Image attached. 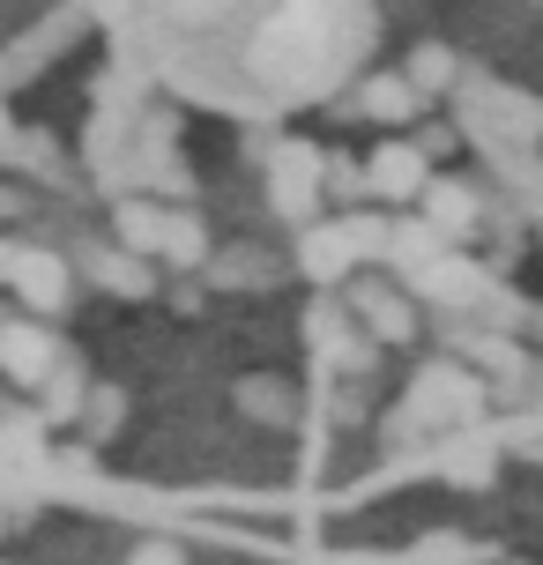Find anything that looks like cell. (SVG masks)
<instances>
[{
	"mask_svg": "<svg viewBox=\"0 0 543 565\" xmlns=\"http://www.w3.org/2000/svg\"><path fill=\"white\" fill-rule=\"evenodd\" d=\"M119 75L224 119L328 105L380 45V0H89Z\"/></svg>",
	"mask_w": 543,
	"mask_h": 565,
	"instance_id": "6da1fadb",
	"label": "cell"
}]
</instances>
